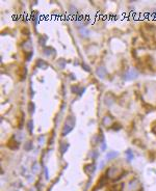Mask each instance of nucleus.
I'll list each match as a JSON object with an SVG mask.
<instances>
[{
    "mask_svg": "<svg viewBox=\"0 0 156 191\" xmlns=\"http://www.w3.org/2000/svg\"><path fill=\"white\" fill-rule=\"evenodd\" d=\"M137 72L134 70V69H131V70H129L127 72V74L125 75V80H133V79H135L137 77Z\"/></svg>",
    "mask_w": 156,
    "mask_h": 191,
    "instance_id": "1",
    "label": "nucleus"
},
{
    "mask_svg": "<svg viewBox=\"0 0 156 191\" xmlns=\"http://www.w3.org/2000/svg\"><path fill=\"white\" fill-rule=\"evenodd\" d=\"M108 173H109V176L111 177L112 179H118V175L121 176L120 175V168L116 167V166H112V167L108 170ZM121 177H122V176H121Z\"/></svg>",
    "mask_w": 156,
    "mask_h": 191,
    "instance_id": "2",
    "label": "nucleus"
},
{
    "mask_svg": "<svg viewBox=\"0 0 156 191\" xmlns=\"http://www.w3.org/2000/svg\"><path fill=\"white\" fill-rule=\"evenodd\" d=\"M7 147L10 149V150H17V149L19 148V142H17V141L15 140V138L12 137V138L9 139L8 143H7Z\"/></svg>",
    "mask_w": 156,
    "mask_h": 191,
    "instance_id": "3",
    "label": "nucleus"
},
{
    "mask_svg": "<svg viewBox=\"0 0 156 191\" xmlns=\"http://www.w3.org/2000/svg\"><path fill=\"white\" fill-rule=\"evenodd\" d=\"M97 74H98L99 77L103 78V77H104V75L106 74V70H105L104 68H99L98 70H97Z\"/></svg>",
    "mask_w": 156,
    "mask_h": 191,
    "instance_id": "4",
    "label": "nucleus"
},
{
    "mask_svg": "<svg viewBox=\"0 0 156 191\" xmlns=\"http://www.w3.org/2000/svg\"><path fill=\"white\" fill-rule=\"evenodd\" d=\"M116 156H118V153H117V152H110L109 154L107 155V158L111 159V158H113V157H116Z\"/></svg>",
    "mask_w": 156,
    "mask_h": 191,
    "instance_id": "5",
    "label": "nucleus"
},
{
    "mask_svg": "<svg viewBox=\"0 0 156 191\" xmlns=\"http://www.w3.org/2000/svg\"><path fill=\"white\" fill-rule=\"evenodd\" d=\"M126 154L128 155V160H131V159L133 158V154H132V152H131L130 150H127L126 151Z\"/></svg>",
    "mask_w": 156,
    "mask_h": 191,
    "instance_id": "6",
    "label": "nucleus"
},
{
    "mask_svg": "<svg viewBox=\"0 0 156 191\" xmlns=\"http://www.w3.org/2000/svg\"><path fill=\"white\" fill-rule=\"evenodd\" d=\"M31 127H32V121H28V129H29V132H31Z\"/></svg>",
    "mask_w": 156,
    "mask_h": 191,
    "instance_id": "7",
    "label": "nucleus"
}]
</instances>
